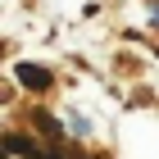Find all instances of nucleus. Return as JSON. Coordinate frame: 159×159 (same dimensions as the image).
I'll list each match as a JSON object with an SVG mask.
<instances>
[{
    "label": "nucleus",
    "mask_w": 159,
    "mask_h": 159,
    "mask_svg": "<svg viewBox=\"0 0 159 159\" xmlns=\"http://www.w3.org/2000/svg\"><path fill=\"white\" fill-rule=\"evenodd\" d=\"M32 127H37V132L46 136L50 146H64V123L55 118V114H46V109H37V114H32Z\"/></svg>",
    "instance_id": "f03ea898"
},
{
    "label": "nucleus",
    "mask_w": 159,
    "mask_h": 159,
    "mask_svg": "<svg viewBox=\"0 0 159 159\" xmlns=\"http://www.w3.org/2000/svg\"><path fill=\"white\" fill-rule=\"evenodd\" d=\"M18 82H23L27 91H50V86H55V73L41 68V64H18Z\"/></svg>",
    "instance_id": "f257e3e1"
},
{
    "label": "nucleus",
    "mask_w": 159,
    "mask_h": 159,
    "mask_svg": "<svg viewBox=\"0 0 159 159\" xmlns=\"http://www.w3.org/2000/svg\"><path fill=\"white\" fill-rule=\"evenodd\" d=\"M0 159H9V155H5V150H0Z\"/></svg>",
    "instance_id": "20e7f679"
},
{
    "label": "nucleus",
    "mask_w": 159,
    "mask_h": 159,
    "mask_svg": "<svg viewBox=\"0 0 159 159\" xmlns=\"http://www.w3.org/2000/svg\"><path fill=\"white\" fill-rule=\"evenodd\" d=\"M0 150H5V155H27V159H32L41 146H37L27 132H5V136H0Z\"/></svg>",
    "instance_id": "7ed1b4c3"
}]
</instances>
